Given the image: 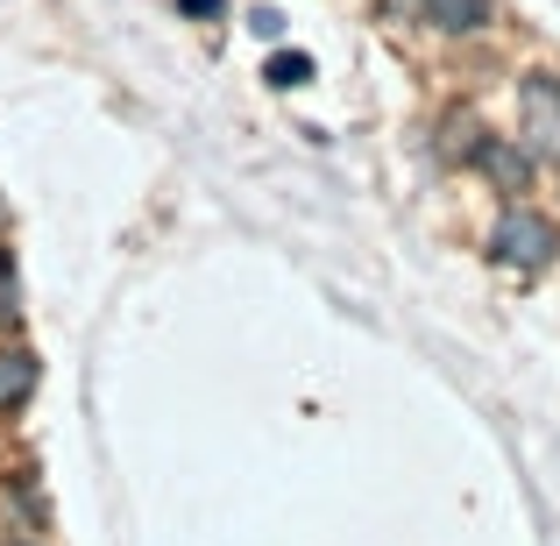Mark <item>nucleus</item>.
<instances>
[{
    "instance_id": "7ed1b4c3",
    "label": "nucleus",
    "mask_w": 560,
    "mask_h": 546,
    "mask_svg": "<svg viewBox=\"0 0 560 546\" xmlns=\"http://www.w3.org/2000/svg\"><path fill=\"white\" fill-rule=\"evenodd\" d=\"M476 171L497 191H511V199H518V191H533V150H525V142H511V136H490V142H482V150H476Z\"/></svg>"
},
{
    "instance_id": "39448f33",
    "label": "nucleus",
    "mask_w": 560,
    "mask_h": 546,
    "mask_svg": "<svg viewBox=\"0 0 560 546\" xmlns=\"http://www.w3.org/2000/svg\"><path fill=\"white\" fill-rule=\"evenodd\" d=\"M482 142H490V128H482L468 107H454L447 121H440V156H447V164H476Z\"/></svg>"
},
{
    "instance_id": "f03ea898",
    "label": "nucleus",
    "mask_w": 560,
    "mask_h": 546,
    "mask_svg": "<svg viewBox=\"0 0 560 546\" xmlns=\"http://www.w3.org/2000/svg\"><path fill=\"white\" fill-rule=\"evenodd\" d=\"M518 121H525V150H539V156L560 164V79L533 71V79L518 85Z\"/></svg>"
},
{
    "instance_id": "6e6552de",
    "label": "nucleus",
    "mask_w": 560,
    "mask_h": 546,
    "mask_svg": "<svg viewBox=\"0 0 560 546\" xmlns=\"http://www.w3.org/2000/svg\"><path fill=\"white\" fill-rule=\"evenodd\" d=\"M0 320H14V277H8V256H0Z\"/></svg>"
},
{
    "instance_id": "20e7f679",
    "label": "nucleus",
    "mask_w": 560,
    "mask_h": 546,
    "mask_svg": "<svg viewBox=\"0 0 560 546\" xmlns=\"http://www.w3.org/2000/svg\"><path fill=\"white\" fill-rule=\"evenodd\" d=\"M419 14L440 36H482L497 22V0H419Z\"/></svg>"
},
{
    "instance_id": "423d86ee",
    "label": "nucleus",
    "mask_w": 560,
    "mask_h": 546,
    "mask_svg": "<svg viewBox=\"0 0 560 546\" xmlns=\"http://www.w3.org/2000/svg\"><path fill=\"white\" fill-rule=\"evenodd\" d=\"M28 391H36V356L28 348H0V419L28 405Z\"/></svg>"
},
{
    "instance_id": "0eeeda50",
    "label": "nucleus",
    "mask_w": 560,
    "mask_h": 546,
    "mask_svg": "<svg viewBox=\"0 0 560 546\" xmlns=\"http://www.w3.org/2000/svg\"><path fill=\"white\" fill-rule=\"evenodd\" d=\"M262 79H270V85H284V93H291V85H313V57H305V50H277Z\"/></svg>"
},
{
    "instance_id": "f257e3e1",
    "label": "nucleus",
    "mask_w": 560,
    "mask_h": 546,
    "mask_svg": "<svg viewBox=\"0 0 560 546\" xmlns=\"http://www.w3.org/2000/svg\"><path fill=\"white\" fill-rule=\"evenodd\" d=\"M490 256L504 263V270L533 277V270H547V263L560 256V228L547 213H533V206H511V213L490 228Z\"/></svg>"
},
{
    "instance_id": "1a4fd4ad",
    "label": "nucleus",
    "mask_w": 560,
    "mask_h": 546,
    "mask_svg": "<svg viewBox=\"0 0 560 546\" xmlns=\"http://www.w3.org/2000/svg\"><path fill=\"white\" fill-rule=\"evenodd\" d=\"M228 0H185V14H220Z\"/></svg>"
},
{
    "instance_id": "9d476101",
    "label": "nucleus",
    "mask_w": 560,
    "mask_h": 546,
    "mask_svg": "<svg viewBox=\"0 0 560 546\" xmlns=\"http://www.w3.org/2000/svg\"><path fill=\"white\" fill-rule=\"evenodd\" d=\"M14 546H36V539H14Z\"/></svg>"
}]
</instances>
